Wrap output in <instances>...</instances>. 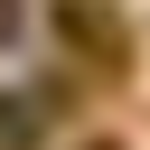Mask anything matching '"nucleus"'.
<instances>
[{
    "instance_id": "f257e3e1",
    "label": "nucleus",
    "mask_w": 150,
    "mask_h": 150,
    "mask_svg": "<svg viewBox=\"0 0 150 150\" xmlns=\"http://www.w3.org/2000/svg\"><path fill=\"white\" fill-rule=\"evenodd\" d=\"M56 38H66L94 75H122V66H131V28H122L103 0H56Z\"/></svg>"
},
{
    "instance_id": "f03ea898",
    "label": "nucleus",
    "mask_w": 150,
    "mask_h": 150,
    "mask_svg": "<svg viewBox=\"0 0 150 150\" xmlns=\"http://www.w3.org/2000/svg\"><path fill=\"white\" fill-rule=\"evenodd\" d=\"M75 150H122V141H75Z\"/></svg>"
}]
</instances>
